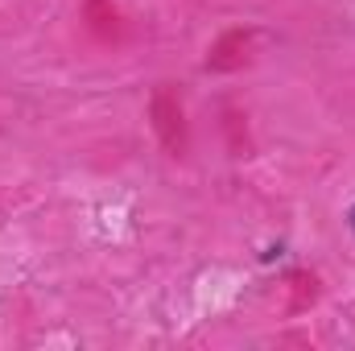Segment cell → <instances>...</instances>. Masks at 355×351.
<instances>
[{
    "label": "cell",
    "instance_id": "obj_1",
    "mask_svg": "<svg viewBox=\"0 0 355 351\" xmlns=\"http://www.w3.org/2000/svg\"><path fill=\"white\" fill-rule=\"evenodd\" d=\"M281 252H285V248H281V244H268L265 252H261V261H277V257H281Z\"/></svg>",
    "mask_w": 355,
    "mask_h": 351
},
{
    "label": "cell",
    "instance_id": "obj_2",
    "mask_svg": "<svg viewBox=\"0 0 355 351\" xmlns=\"http://www.w3.org/2000/svg\"><path fill=\"white\" fill-rule=\"evenodd\" d=\"M343 219H347V232H352V236H355V203H352V207H347V215H343Z\"/></svg>",
    "mask_w": 355,
    "mask_h": 351
}]
</instances>
